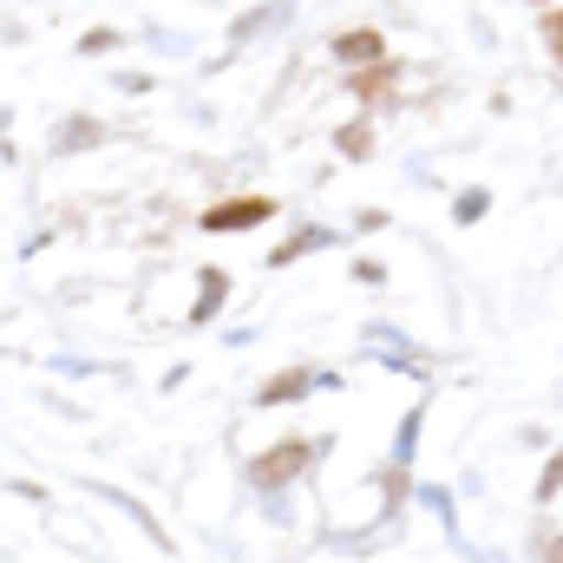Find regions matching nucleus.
<instances>
[{"instance_id": "nucleus-1", "label": "nucleus", "mask_w": 563, "mask_h": 563, "mask_svg": "<svg viewBox=\"0 0 563 563\" xmlns=\"http://www.w3.org/2000/svg\"><path fill=\"white\" fill-rule=\"evenodd\" d=\"M308 452H314L308 439H282L276 452H263V459L250 465V485H263V492H282V485H288V478L308 465Z\"/></svg>"}, {"instance_id": "nucleus-2", "label": "nucleus", "mask_w": 563, "mask_h": 563, "mask_svg": "<svg viewBox=\"0 0 563 563\" xmlns=\"http://www.w3.org/2000/svg\"><path fill=\"white\" fill-rule=\"evenodd\" d=\"M269 217H276L269 197H230V203L203 210V230H256V223H269Z\"/></svg>"}, {"instance_id": "nucleus-10", "label": "nucleus", "mask_w": 563, "mask_h": 563, "mask_svg": "<svg viewBox=\"0 0 563 563\" xmlns=\"http://www.w3.org/2000/svg\"><path fill=\"white\" fill-rule=\"evenodd\" d=\"M551 563H563V538H558V544H551Z\"/></svg>"}, {"instance_id": "nucleus-4", "label": "nucleus", "mask_w": 563, "mask_h": 563, "mask_svg": "<svg viewBox=\"0 0 563 563\" xmlns=\"http://www.w3.org/2000/svg\"><path fill=\"white\" fill-rule=\"evenodd\" d=\"M394 79H400V66L380 59V66H367V73L354 79V92H361V99H394Z\"/></svg>"}, {"instance_id": "nucleus-7", "label": "nucleus", "mask_w": 563, "mask_h": 563, "mask_svg": "<svg viewBox=\"0 0 563 563\" xmlns=\"http://www.w3.org/2000/svg\"><path fill=\"white\" fill-rule=\"evenodd\" d=\"M341 151H347V157H367V151H374V139H367V125H347V132H341Z\"/></svg>"}, {"instance_id": "nucleus-8", "label": "nucleus", "mask_w": 563, "mask_h": 563, "mask_svg": "<svg viewBox=\"0 0 563 563\" xmlns=\"http://www.w3.org/2000/svg\"><path fill=\"white\" fill-rule=\"evenodd\" d=\"M558 485H563V445H558V459L544 465V485H538V498H558Z\"/></svg>"}, {"instance_id": "nucleus-6", "label": "nucleus", "mask_w": 563, "mask_h": 563, "mask_svg": "<svg viewBox=\"0 0 563 563\" xmlns=\"http://www.w3.org/2000/svg\"><path fill=\"white\" fill-rule=\"evenodd\" d=\"M217 301H223V269H203V301H197V321H203Z\"/></svg>"}, {"instance_id": "nucleus-9", "label": "nucleus", "mask_w": 563, "mask_h": 563, "mask_svg": "<svg viewBox=\"0 0 563 563\" xmlns=\"http://www.w3.org/2000/svg\"><path fill=\"white\" fill-rule=\"evenodd\" d=\"M538 26H544V40H551V53H558V59H563V7H558V13H544Z\"/></svg>"}, {"instance_id": "nucleus-3", "label": "nucleus", "mask_w": 563, "mask_h": 563, "mask_svg": "<svg viewBox=\"0 0 563 563\" xmlns=\"http://www.w3.org/2000/svg\"><path fill=\"white\" fill-rule=\"evenodd\" d=\"M334 53H341V59H367V66H380L387 40H380L374 26H354V33H341V40H334Z\"/></svg>"}, {"instance_id": "nucleus-5", "label": "nucleus", "mask_w": 563, "mask_h": 563, "mask_svg": "<svg viewBox=\"0 0 563 563\" xmlns=\"http://www.w3.org/2000/svg\"><path fill=\"white\" fill-rule=\"evenodd\" d=\"M301 387H308V374H276V380L263 387V407H282V400H301Z\"/></svg>"}]
</instances>
